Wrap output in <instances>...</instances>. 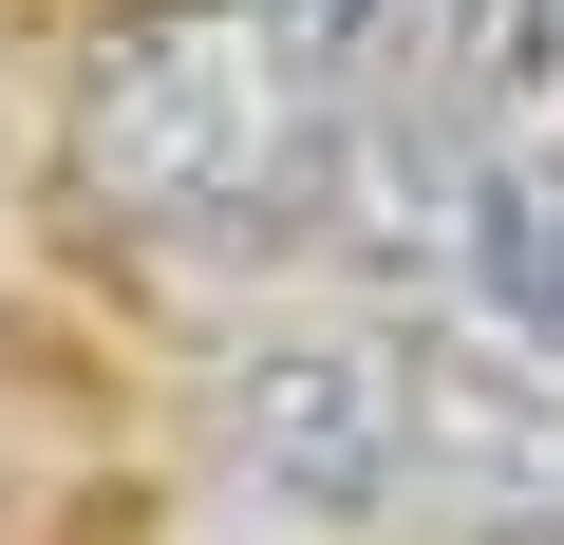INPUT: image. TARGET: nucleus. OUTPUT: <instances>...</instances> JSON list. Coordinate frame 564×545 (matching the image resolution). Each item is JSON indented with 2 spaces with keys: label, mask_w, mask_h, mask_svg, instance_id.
<instances>
[{
  "label": "nucleus",
  "mask_w": 564,
  "mask_h": 545,
  "mask_svg": "<svg viewBox=\"0 0 564 545\" xmlns=\"http://www.w3.org/2000/svg\"><path fill=\"white\" fill-rule=\"evenodd\" d=\"M321 132H339V76L263 20V0H113L57 76V170L76 207L151 226V244H207V226H282L321 188Z\"/></svg>",
  "instance_id": "1"
},
{
  "label": "nucleus",
  "mask_w": 564,
  "mask_h": 545,
  "mask_svg": "<svg viewBox=\"0 0 564 545\" xmlns=\"http://www.w3.org/2000/svg\"><path fill=\"white\" fill-rule=\"evenodd\" d=\"M226 451L282 508H395L414 451V320H263L226 358Z\"/></svg>",
  "instance_id": "2"
},
{
  "label": "nucleus",
  "mask_w": 564,
  "mask_h": 545,
  "mask_svg": "<svg viewBox=\"0 0 564 545\" xmlns=\"http://www.w3.org/2000/svg\"><path fill=\"white\" fill-rule=\"evenodd\" d=\"M433 95L489 151H545L564 132V0H452V20H433Z\"/></svg>",
  "instance_id": "3"
},
{
  "label": "nucleus",
  "mask_w": 564,
  "mask_h": 545,
  "mask_svg": "<svg viewBox=\"0 0 564 545\" xmlns=\"http://www.w3.org/2000/svg\"><path fill=\"white\" fill-rule=\"evenodd\" d=\"M263 20L302 39V57H321L339 95H377L395 57H433V0H263Z\"/></svg>",
  "instance_id": "4"
}]
</instances>
